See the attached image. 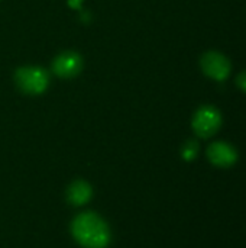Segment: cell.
<instances>
[{"mask_svg":"<svg viewBox=\"0 0 246 248\" xmlns=\"http://www.w3.org/2000/svg\"><path fill=\"white\" fill-rule=\"evenodd\" d=\"M219 125H220V116L212 108H203V109H200L196 113L194 121H193L194 131L200 137H203V138L212 137L219 129Z\"/></svg>","mask_w":246,"mask_h":248,"instance_id":"obj_3","label":"cell"},{"mask_svg":"<svg viewBox=\"0 0 246 248\" xmlns=\"http://www.w3.org/2000/svg\"><path fill=\"white\" fill-rule=\"evenodd\" d=\"M90 198H91V187L83 180L74 182L68 189V201L75 206L87 203Z\"/></svg>","mask_w":246,"mask_h":248,"instance_id":"obj_7","label":"cell"},{"mask_svg":"<svg viewBox=\"0 0 246 248\" xmlns=\"http://www.w3.org/2000/svg\"><path fill=\"white\" fill-rule=\"evenodd\" d=\"M238 84L244 89L246 92V73H244V74H241V77L238 78Z\"/></svg>","mask_w":246,"mask_h":248,"instance_id":"obj_9","label":"cell"},{"mask_svg":"<svg viewBox=\"0 0 246 248\" xmlns=\"http://www.w3.org/2000/svg\"><path fill=\"white\" fill-rule=\"evenodd\" d=\"M81 67H83L81 57L75 52H71V51L58 55L52 62L54 73L59 77H64V78L77 76L80 73Z\"/></svg>","mask_w":246,"mask_h":248,"instance_id":"obj_4","label":"cell"},{"mask_svg":"<svg viewBox=\"0 0 246 248\" xmlns=\"http://www.w3.org/2000/svg\"><path fill=\"white\" fill-rule=\"evenodd\" d=\"M209 158L215 166L219 167H229L236 161V153L235 150L225 144V142H216L209 148Z\"/></svg>","mask_w":246,"mask_h":248,"instance_id":"obj_5","label":"cell"},{"mask_svg":"<svg viewBox=\"0 0 246 248\" xmlns=\"http://www.w3.org/2000/svg\"><path fill=\"white\" fill-rule=\"evenodd\" d=\"M203 70L213 78L223 80L229 73V64L220 54L210 52L203 58Z\"/></svg>","mask_w":246,"mask_h":248,"instance_id":"obj_6","label":"cell"},{"mask_svg":"<svg viewBox=\"0 0 246 248\" xmlns=\"http://www.w3.org/2000/svg\"><path fill=\"white\" fill-rule=\"evenodd\" d=\"M74 238L86 248H104L110 241V232L101 218L94 214H81L72 222Z\"/></svg>","mask_w":246,"mask_h":248,"instance_id":"obj_1","label":"cell"},{"mask_svg":"<svg viewBox=\"0 0 246 248\" xmlns=\"http://www.w3.org/2000/svg\"><path fill=\"white\" fill-rule=\"evenodd\" d=\"M196 154H197V144H196L194 141H190V142L184 147L183 155H184L186 160H193V158L196 157Z\"/></svg>","mask_w":246,"mask_h":248,"instance_id":"obj_8","label":"cell"},{"mask_svg":"<svg viewBox=\"0 0 246 248\" xmlns=\"http://www.w3.org/2000/svg\"><path fill=\"white\" fill-rule=\"evenodd\" d=\"M68 3H70V6H71V7H74V9H78V7L81 6L83 0H68Z\"/></svg>","mask_w":246,"mask_h":248,"instance_id":"obj_10","label":"cell"},{"mask_svg":"<svg viewBox=\"0 0 246 248\" xmlns=\"http://www.w3.org/2000/svg\"><path fill=\"white\" fill-rule=\"evenodd\" d=\"M14 78L19 89L28 94H39L48 87V74L39 67L19 68Z\"/></svg>","mask_w":246,"mask_h":248,"instance_id":"obj_2","label":"cell"}]
</instances>
